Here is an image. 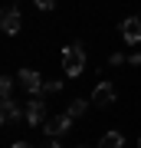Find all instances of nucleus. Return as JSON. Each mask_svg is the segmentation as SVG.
I'll list each match as a JSON object with an SVG mask.
<instances>
[{"mask_svg": "<svg viewBox=\"0 0 141 148\" xmlns=\"http://www.w3.org/2000/svg\"><path fill=\"white\" fill-rule=\"evenodd\" d=\"M82 66H85V49H82V43L66 46V49H63V73H66V76H79Z\"/></svg>", "mask_w": 141, "mask_h": 148, "instance_id": "nucleus-1", "label": "nucleus"}, {"mask_svg": "<svg viewBox=\"0 0 141 148\" xmlns=\"http://www.w3.org/2000/svg\"><path fill=\"white\" fill-rule=\"evenodd\" d=\"M23 119L30 122V125H36V128L46 125V122H43V99H40V95H33V99L23 106Z\"/></svg>", "mask_w": 141, "mask_h": 148, "instance_id": "nucleus-2", "label": "nucleus"}, {"mask_svg": "<svg viewBox=\"0 0 141 148\" xmlns=\"http://www.w3.org/2000/svg\"><path fill=\"white\" fill-rule=\"evenodd\" d=\"M20 86L33 95H43V79H40L36 69H20Z\"/></svg>", "mask_w": 141, "mask_h": 148, "instance_id": "nucleus-3", "label": "nucleus"}, {"mask_svg": "<svg viewBox=\"0 0 141 148\" xmlns=\"http://www.w3.org/2000/svg\"><path fill=\"white\" fill-rule=\"evenodd\" d=\"M20 27H23L20 10H16V7H7V10H3V33H7V36H16Z\"/></svg>", "mask_w": 141, "mask_h": 148, "instance_id": "nucleus-4", "label": "nucleus"}, {"mask_svg": "<svg viewBox=\"0 0 141 148\" xmlns=\"http://www.w3.org/2000/svg\"><path fill=\"white\" fill-rule=\"evenodd\" d=\"M69 125H72V119H69V115H52V119H46L43 132H46V135H52V138H59Z\"/></svg>", "mask_w": 141, "mask_h": 148, "instance_id": "nucleus-5", "label": "nucleus"}, {"mask_svg": "<svg viewBox=\"0 0 141 148\" xmlns=\"http://www.w3.org/2000/svg\"><path fill=\"white\" fill-rule=\"evenodd\" d=\"M92 102L95 106H112V102H115V86L112 82H99L95 92H92Z\"/></svg>", "mask_w": 141, "mask_h": 148, "instance_id": "nucleus-6", "label": "nucleus"}, {"mask_svg": "<svg viewBox=\"0 0 141 148\" xmlns=\"http://www.w3.org/2000/svg\"><path fill=\"white\" fill-rule=\"evenodd\" d=\"M118 30H121V36H125V43H138L141 40V20L138 16H128Z\"/></svg>", "mask_w": 141, "mask_h": 148, "instance_id": "nucleus-7", "label": "nucleus"}, {"mask_svg": "<svg viewBox=\"0 0 141 148\" xmlns=\"http://www.w3.org/2000/svg\"><path fill=\"white\" fill-rule=\"evenodd\" d=\"M23 115V109L16 106L13 99H7V102H0V122H3V125H13L16 119Z\"/></svg>", "mask_w": 141, "mask_h": 148, "instance_id": "nucleus-8", "label": "nucleus"}, {"mask_svg": "<svg viewBox=\"0 0 141 148\" xmlns=\"http://www.w3.org/2000/svg\"><path fill=\"white\" fill-rule=\"evenodd\" d=\"M121 145H125V135L121 132H105L102 142H99V148H121Z\"/></svg>", "mask_w": 141, "mask_h": 148, "instance_id": "nucleus-9", "label": "nucleus"}, {"mask_svg": "<svg viewBox=\"0 0 141 148\" xmlns=\"http://www.w3.org/2000/svg\"><path fill=\"white\" fill-rule=\"evenodd\" d=\"M0 99H13V76H3V79H0Z\"/></svg>", "mask_w": 141, "mask_h": 148, "instance_id": "nucleus-10", "label": "nucleus"}, {"mask_svg": "<svg viewBox=\"0 0 141 148\" xmlns=\"http://www.w3.org/2000/svg\"><path fill=\"white\" fill-rule=\"evenodd\" d=\"M85 109H89V102H82V99H76L72 106H69V112H66V115H69V119H79V115H85Z\"/></svg>", "mask_w": 141, "mask_h": 148, "instance_id": "nucleus-11", "label": "nucleus"}, {"mask_svg": "<svg viewBox=\"0 0 141 148\" xmlns=\"http://www.w3.org/2000/svg\"><path fill=\"white\" fill-rule=\"evenodd\" d=\"M59 89H63V82H59V79H52V82H43V92H59Z\"/></svg>", "mask_w": 141, "mask_h": 148, "instance_id": "nucleus-12", "label": "nucleus"}, {"mask_svg": "<svg viewBox=\"0 0 141 148\" xmlns=\"http://www.w3.org/2000/svg\"><path fill=\"white\" fill-rule=\"evenodd\" d=\"M33 3H36L40 10H52V7H56V0H33Z\"/></svg>", "mask_w": 141, "mask_h": 148, "instance_id": "nucleus-13", "label": "nucleus"}, {"mask_svg": "<svg viewBox=\"0 0 141 148\" xmlns=\"http://www.w3.org/2000/svg\"><path fill=\"white\" fill-rule=\"evenodd\" d=\"M108 63H112V66H121V63H125V56H121V53H112Z\"/></svg>", "mask_w": 141, "mask_h": 148, "instance_id": "nucleus-14", "label": "nucleus"}, {"mask_svg": "<svg viewBox=\"0 0 141 148\" xmlns=\"http://www.w3.org/2000/svg\"><path fill=\"white\" fill-rule=\"evenodd\" d=\"M128 63H131V66H138V63H141V53H131V56H128Z\"/></svg>", "mask_w": 141, "mask_h": 148, "instance_id": "nucleus-15", "label": "nucleus"}, {"mask_svg": "<svg viewBox=\"0 0 141 148\" xmlns=\"http://www.w3.org/2000/svg\"><path fill=\"white\" fill-rule=\"evenodd\" d=\"M10 148H33V145H30V142H13Z\"/></svg>", "mask_w": 141, "mask_h": 148, "instance_id": "nucleus-16", "label": "nucleus"}, {"mask_svg": "<svg viewBox=\"0 0 141 148\" xmlns=\"http://www.w3.org/2000/svg\"><path fill=\"white\" fill-rule=\"evenodd\" d=\"M43 148H63V145H59V142H46V145H43Z\"/></svg>", "mask_w": 141, "mask_h": 148, "instance_id": "nucleus-17", "label": "nucleus"}, {"mask_svg": "<svg viewBox=\"0 0 141 148\" xmlns=\"http://www.w3.org/2000/svg\"><path fill=\"white\" fill-rule=\"evenodd\" d=\"M79 148H89V145H79Z\"/></svg>", "mask_w": 141, "mask_h": 148, "instance_id": "nucleus-18", "label": "nucleus"}, {"mask_svg": "<svg viewBox=\"0 0 141 148\" xmlns=\"http://www.w3.org/2000/svg\"><path fill=\"white\" fill-rule=\"evenodd\" d=\"M138 148H141V138H138Z\"/></svg>", "mask_w": 141, "mask_h": 148, "instance_id": "nucleus-19", "label": "nucleus"}]
</instances>
